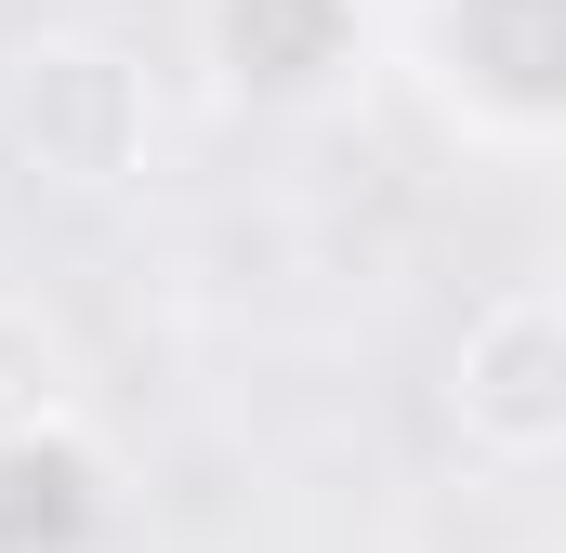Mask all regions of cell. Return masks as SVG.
Here are the masks:
<instances>
[{
    "label": "cell",
    "instance_id": "obj_1",
    "mask_svg": "<svg viewBox=\"0 0 566 553\" xmlns=\"http://www.w3.org/2000/svg\"><path fill=\"white\" fill-rule=\"evenodd\" d=\"M461 421H474L501 461H541V448H554L566 396H554V303H541V290H514V303L474 316V343H461Z\"/></svg>",
    "mask_w": 566,
    "mask_h": 553
},
{
    "label": "cell",
    "instance_id": "obj_2",
    "mask_svg": "<svg viewBox=\"0 0 566 553\" xmlns=\"http://www.w3.org/2000/svg\"><path fill=\"white\" fill-rule=\"evenodd\" d=\"M343 53V0H224V66L251 93H303Z\"/></svg>",
    "mask_w": 566,
    "mask_h": 553
}]
</instances>
